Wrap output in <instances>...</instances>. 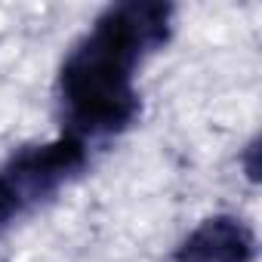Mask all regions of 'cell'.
I'll list each match as a JSON object with an SVG mask.
<instances>
[{"label": "cell", "mask_w": 262, "mask_h": 262, "mask_svg": "<svg viewBox=\"0 0 262 262\" xmlns=\"http://www.w3.org/2000/svg\"><path fill=\"white\" fill-rule=\"evenodd\" d=\"M173 34V7L123 0L108 7L74 43L59 71V102L68 133L117 136L139 117L136 68Z\"/></svg>", "instance_id": "cell-1"}, {"label": "cell", "mask_w": 262, "mask_h": 262, "mask_svg": "<svg viewBox=\"0 0 262 262\" xmlns=\"http://www.w3.org/2000/svg\"><path fill=\"white\" fill-rule=\"evenodd\" d=\"M86 164H90L86 142L71 136V133H62L53 142L28 145V148L16 151L7 161L4 173L10 176V182L22 194L25 207H34V204L50 201L71 179H77Z\"/></svg>", "instance_id": "cell-2"}, {"label": "cell", "mask_w": 262, "mask_h": 262, "mask_svg": "<svg viewBox=\"0 0 262 262\" xmlns=\"http://www.w3.org/2000/svg\"><path fill=\"white\" fill-rule=\"evenodd\" d=\"M256 234L237 216L204 219L176 250L173 262H253Z\"/></svg>", "instance_id": "cell-3"}, {"label": "cell", "mask_w": 262, "mask_h": 262, "mask_svg": "<svg viewBox=\"0 0 262 262\" xmlns=\"http://www.w3.org/2000/svg\"><path fill=\"white\" fill-rule=\"evenodd\" d=\"M25 210H28V207H25L22 194L16 191V185L10 182V176L0 170V234H4Z\"/></svg>", "instance_id": "cell-4"}, {"label": "cell", "mask_w": 262, "mask_h": 262, "mask_svg": "<svg viewBox=\"0 0 262 262\" xmlns=\"http://www.w3.org/2000/svg\"><path fill=\"white\" fill-rule=\"evenodd\" d=\"M256 155H259V142H250V145H247V161H244V164H247V176H250V179H256V176H259Z\"/></svg>", "instance_id": "cell-5"}]
</instances>
